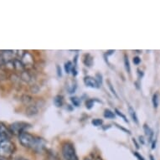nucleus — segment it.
I'll use <instances>...</instances> for the list:
<instances>
[{
    "label": "nucleus",
    "mask_w": 160,
    "mask_h": 160,
    "mask_svg": "<svg viewBox=\"0 0 160 160\" xmlns=\"http://www.w3.org/2000/svg\"><path fill=\"white\" fill-rule=\"evenodd\" d=\"M18 140L22 146L32 148L36 152H40L45 147V141L42 138H36L28 132H24L18 135Z\"/></svg>",
    "instance_id": "obj_1"
},
{
    "label": "nucleus",
    "mask_w": 160,
    "mask_h": 160,
    "mask_svg": "<svg viewBox=\"0 0 160 160\" xmlns=\"http://www.w3.org/2000/svg\"><path fill=\"white\" fill-rule=\"evenodd\" d=\"M15 145L9 138H4L0 142V158L8 159L13 156Z\"/></svg>",
    "instance_id": "obj_2"
},
{
    "label": "nucleus",
    "mask_w": 160,
    "mask_h": 160,
    "mask_svg": "<svg viewBox=\"0 0 160 160\" xmlns=\"http://www.w3.org/2000/svg\"><path fill=\"white\" fill-rule=\"evenodd\" d=\"M62 155L66 160H79L75 148L71 142H66L62 144Z\"/></svg>",
    "instance_id": "obj_3"
},
{
    "label": "nucleus",
    "mask_w": 160,
    "mask_h": 160,
    "mask_svg": "<svg viewBox=\"0 0 160 160\" xmlns=\"http://www.w3.org/2000/svg\"><path fill=\"white\" fill-rule=\"evenodd\" d=\"M29 128V124L24 122H13L9 126V130H10L11 133L14 134V135H19L22 132H25V129Z\"/></svg>",
    "instance_id": "obj_4"
},
{
    "label": "nucleus",
    "mask_w": 160,
    "mask_h": 160,
    "mask_svg": "<svg viewBox=\"0 0 160 160\" xmlns=\"http://www.w3.org/2000/svg\"><path fill=\"white\" fill-rule=\"evenodd\" d=\"M84 82L87 87H92V88H98L100 87L96 78L92 77V76H86L84 79Z\"/></svg>",
    "instance_id": "obj_5"
},
{
    "label": "nucleus",
    "mask_w": 160,
    "mask_h": 160,
    "mask_svg": "<svg viewBox=\"0 0 160 160\" xmlns=\"http://www.w3.org/2000/svg\"><path fill=\"white\" fill-rule=\"evenodd\" d=\"M11 135H12V133H11L9 128H7V126L3 122H0V136L5 137V138H9Z\"/></svg>",
    "instance_id": "obj_6"
},
{
    "label": "nucleus",
    "mask_w": 160,
    "mask_h": 160,
    "mask_svg": "<svg viewBox=\"0 0 160 160\" xmlns=\"http://www.w3.org/2000/svg\"><path fill=\"white\" fill-rule=\"evenodd\" d=\"M128 112H129V115L131 116L132 121H133L135 123L138 124V116H137L136 114V112L134 111V109L132 108L131 106H129L128 107Z\"/></svg>",
    "instance_id": "obj_7"
},
{
    "label": "nucleus",
    "mask_w": 160,
    "mask_h": 160,
    "mask_svg": "<svg viewBox=\"0 0 160 160\" xmlns=\"http://www.w3.org/2000/svg\"><path fill=\"white\" fill-rule=\"evenodd\" d=\"M143 129H144L145 134L148 137V140H149V142H151L152 139V136H153V132L151 128H150L148 126L147 124H145L144 127H143Z\"/></svg>",
    "instance_id": "obj_8"
},
{
    "label": "nucleus",
    "mask_w": 160,
    "mask_h": 160,
    "mask_svg": "<svg viewBox=\"0 0 160 160\" xmlns=\"http://www.w3.org/2000/svg\"><path fill=\"white\" fill-rule=\"evenodd\" d=\"M54 103L55 105L57 107V108H60L63 104V99H62V97L61 96H56L54 99Z\"/></svg>",
    "instance_id": "obj_9"
},
{
    "label": "nucleus",
    "mask_w": 160,
    "mask_h": 160,
    "mask_svg": "<svg viewBox=\"0 0 160 160\" xmlns=\"http://www.w3.org/2000/svg\"><path fill=\"white\" fill-rule=\"evenodd\" d=\"M37 112H38V110H37L35 106H29L27 109V114H29V115H34V114H36Z\"/></svg>",
    "instance_id": "obj_10"
},
{
    "label": "nucleus",
    "mask_w": 160,
    "mask_h": 160,
    "mask_svg": "<svg viewBox=\"0 0 160 160\" xmlns=\"http://www.w3.org/2000/svg\"><path fill=\"white\" fill-rule=\"evenodd\" d=\"M104 117L106 118H110V119H112V118H115V113L112 112L109 109H106L105 112H104Z\"/></svg>",
    "instance_id": "obj_11"
},
{
    "label": "nucleus",
    "mask_w": 160,
    "mask_h": 160,
    "mask_svg": "<svg viewBox=\"0 0 160 160\" xmlns=\"http://www.w3.org/2000/svg\"><path fill=\"white\" fill-rule=\"evenodd\" d=\"M85 56L87 58H85L84 59V64L87 66H91L92 65V62H93L92 58L91 57V55H86Z\"/></svg>",
    "instance_id": "obj_12"
},
{
    "label": "nucleus",
    "mask_w": 160,
    "mask_h": 160,
    "mask_svg": "<svg viewBox=\"0 0 160 160\" xmlns=\"http://www.w3.org/2000/svg\"><path fill=\"white\" fill-rule=\"evenodd\" d=\"M124 64H125V68H126L127 71L130 73L131 72V67H130V63H129V60H128V57L125 55L124 56Z\"/></svg>",
    "instance_id": "obj_13"
},
{
    "label": "nucleus",
    "mask_w": 160,
    "mask_h": 160,
    "mask_svg": "<svg viewBox=\"0 0 160 160\" xmlns=\"http://www.w3.org/2000/svg\"><path fill=\"white\" fill-rule=\"evenodd\" d=\"M152 105L155 108H157L158 106V93H155L152 96Z\"/></svg>",
    "instance_id": "obj_14"
},
{
    "label": "nucleus",
    "mask_w": 160,
    "mask_h": 160,
    "mask_svg": "<svg viewBox=\"0 0 160 160\" xmlns=\"http://www.w3.org/2000/svg\"><path fill=\"white\" fill-rule=\"evenodd\" d=\"M72 63H71V61H67L66 64H65V70H66V73H70L72 70Z\"/></svg>",
    "instance_id": "obj_15"
},
{
    "label": "nucleus",
    "mask_w": 160,
    "mask_h": 160,
    "mask_svg": "<svg viewBox=\"0 0 160 160\" xmlns=\"http://www.w3.org/2000/svg\"><path fill=\"white\" fill-rule=\"evenodd\" d=\"M102 120H101V119H94V120H92V123L94 125V126H101L102 124Z\"/></svg>",
    "instance_id": "obj_16"
},
{
    "label": "nucleus",
    "mask_w": 160,
    "mask_h": 160,
    "mask_svg": "<svg viewBox=\"0 0 160 160\" xmlns=\"http://www.w3.org/2000/svg\"><path fill=\"white\" fill-rule=\"evenodd\" d=\"M115 112H117V114H118V116H120V117H122V118H123L124 121H125V122H128V120L127 119L126 116L123 115V114H122V113L121 112H120V111H118V109H115Z\"/></svg>",
    "instance_id": "obj_17"
},
{
    "label": "nucleus",
    "mask_w": 160,
    "mask_h": 160,
    "mask_svg": "<svg viewBox=\"0 0 160 160\" xmlns=\"http://www.w3.org/2000/svg\"><path fill=\"white\" fill-rule=\"evenodd\" d=\"M93 102H94L93 100H88V101H87L86 104H87V108H88V109L92 108V106H93Z\"/></svg>",
    "instance_id": "obj_18"
},
{
    "label": "nucleus",
    "mask_w": 160,
    "mask_h": 160,
    "mask_svg": "<svg viewBox=\"0 0 160 160\" xmlns=\"http://www.w3.org/2000/svg\"><path fill=\"white\" fill-rule=\"evenodd\" d=\"M140 62H141V59H140V58L138 57V56L133 58V63L135 64V65H139Z\"/></svg>",
    "instance_id": "obj_19"
},
{
    "label": "nucleus",
    "mask_w": 160,
    "mask_h": 160,
    "mask_svg": "<svg viewBox=\"0 0 160 160\" xmlns=\"http://www.w3.org/2000/svg\"><path fill=\"white\" fill-rule=\"evenodd\" d=\"M71 101H72V102H73L76 106H78L79 103H80V101H79L78 98H76V97H75V98L72 97V98H71Z\"/></svg>",
    "instance_id": "obj_20"
},
{
    "label": "nucleus",
    "mask_w": 160,
    "mask_h": 160,
    "mask_svg": "<svg viewBox=\"0 0 160 160\" xmlns=\"http://www.w3.org/2000/svg\"><path fill=\"white\" fill-rule=\"evenodd\" d=\"M133 154L136 156L138 158V160H144V158H143V157H142V155H140L138 152H133Z\"/></svg>",
    "instance_id": "obj_21"
},
{
    "label": "nucleus",
    "mask_w": 160,
    "mask_h": 160,
    "mask_svg": "<svg viewBox=\"0 0 160 160\" xmlns=\"http://www.w3.org/2000/svg\"><path fill=\"white\" fill-rule=\"evenodd\" d=\"M108 85H109V86H108V87H109V88H110V89H111V91H112V92L113 94L115 95L116 97H118V96H117V93H116V92H115V90L113 89L112 85L111 84V82H108Z\"/></svg>",
    "instance_id": "obj_22"
},
{
    "label": "nucleus",
    "mask_w": 160,
    "mask_h": 160,
    "mask_svg": "<svg viewBox=\"0 0 160 160\" xmlns=\"http://www.w3.org/2000/svg\"><path fill=\"white\" fill-rule=\"evenodd\" d=\"M4 63H5V62H4V60H3V55L0 53V66H3Z\"/></svg>",
    "instance_id": "obj_23"
},
{
    "label": "nucleus",
    "mask_w": 160,
    "mask_h": 160,
    "mask_svg": "<svg viewBox=\"0 0 160 160\" xmlns=\"http://www.w3.org/2000/svg\"><path fill=\"white\" fill-rule=\"evenodd\" d=\"M13 160H28L27 158H23V157H17L15 158Z\"/></svg>",
    "instance_id": "obj_24"
},
{
    "label": "nucleus",
    "mask_w": 160,
    "mask_h": 160,
    "mask_svg": "<svg viewBox=\"0 0 160 160\" xmlns=\"http://www.w3.org/2000/svg\"><path fill=\"white\" fill-rule=\"evenodd\" d=\"M132 141H133V142L134 143H135V145H136V148H139V146H138V142H136V140H135V139H132Z\"/></svg>",
    "instance_id": "obj_25"
},
{
    "label": "nucleus",
    "mask_w": 160,
    "mask_h": 160,
    "mask_svg": "<svg viewBox=\"0 0 160 160\" xmlns=\"http://www.w3.org/2000/svg\"><path fill=\"white\" fill-rule=\"evenodd\" d=\"M139 141L142 142V143H144V141H143V138H142V137H139Z\"/></svg>",
    "instance_id": "obj_26"
},
{
    "label": "nucleus",
    "mask_w": 160,
    "mask_h": 160,
    "mask_svg": "<svg viewBox=\"0 0 160 160\" xmlns=\"http://www.w3.org/2000/svg\"><path fill=\"white\" fill-rule=\"evenodd\" d=\"M94 160H102V158L100 157V156H96Z\"/></svg>",
    "instance_id": "obj_27"
},
{
    "label": "nucleus",
    "mask_w": 160,
    "mask_h": 160,
    "mask_svg": "<svg viewBox=\"0 0 160 160\" xmlns=\"http://www.w3.org/2000/svg\"><path fill=\"white\" fill-rule=\"evenodd\" d=\"M4 138H5V137H3V136H0V142L3 141Z\"/></svg>",
    "instance_id": "obj_28"
},
{
    "label": "nucleus",
    "mask_w": 160,
    "mask_h": 160,
    "mask_svg": "<svg viewBox=\"0 0 160 160\" xmlns=\"http://www.w3.org/2000/svg\"><path fill=\"white\" fill-rule=\"evenodd\" d=\"M150 158H151V160H153V157L152 156H150Z\"/></svg>",
    "instance_id": "obj_29"
},
{
    "label": "nucleus",
    "mask_w": 160,
    "mask_h": 160,
    "mask_svg": "<svg viewBox=\"0 0 160 160\" xmlns=\"http://www.w3.org/2000/svg\"><path fill=\"white\" fill-rule=\"evenodd\" d=\"M84 160H91V159H90V158H86Z\"/></svg>",
    "instance_id": "obj_30"
},
{
    "label": "nucleus",
    "mask_w": 160,
    "mask_h": 160,
    "mask_svg": "<svg viewBox=\"0 0 160 160\" xmlns=\"http://www.w3.org/2000/svg\"><path fill=\"white\" fill-rule=\"evenodd\" d=\"M0 160H1V159H0Z\"/></svg>",
    "instance_id": "obj_31"
}]
</instances>
